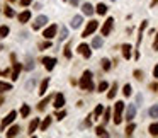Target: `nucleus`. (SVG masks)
Masks as SVG:
<instances>
[{"instance_id":"obj_1","label":"nucleus","mask_w":158,"mask_h":138,"mask_svg":"<svg viewBox=\"0 0 158 138\" xmlns=\"http://www.w3.org/2000/svg\"><path fill=\"white\" fill-rule=\"evenodd\" d=\"M78 85H80V89H83V91H94V84H92V72L90 70H85L83 72V77H82V80L78 82Z\"/></svg>"},{"instance_id":"obj_2","label":"nucleus","mask_w":158,"mask_h":138,"mask_svg":"<svg viewBox=\"0 0 158 138\" xmlns=\"http://www.w3.org/2000/svg\"><path fill=\"white\" fill-rule=\"evenodd\" d=\"M123 109H124V102L123 101H117L114 106V123L116 125H121V121H123Z\"/></svg>"},{"instance_id":"obj_3","label":"nucleus","mask_w":158,"mask_h":138,"mask_svg":"<svg viewBox=\"0 0 158 138\" xmlns=\"http://www.w3.org/2000/svg\"><path fill=\"white\" fill-rule=\"evenodd\" d=\"M99 27V22L97 21H90L89 24H87L85 31H83V34H82V38H89L92 33H95V29Z\"/></svg>"},{"instance_id":"obj_4","label":"nucleus","mask_w":158,"mask_h":138,"mask_svg":"<svg viewBox=\"0 0 158 138\" xmlns=\"http://www.w3.org/2000/svg\"><path fill=\"white\" fill-rule=\"evenodd\" d=\"M15 116H17V112H15V111H10L9 114H7V116L4 118L2 125H0V129H5V128H7V126H9L10 123H12V121L15 119Z\"/></svg>"},{"instance_id":"obj_5","label":"nucleus","mask_w":158,"mask_h":138,"mask_svg":"<svg viewBox=\"0 0 158 138\" xmlns=\"http://www.w3.org/2000/svg\"><path fill=\"white\" fill-rule=\"evenodd\" d=\"M46 22H48V17H46V16H39V17H36V21L32 22V29H34V31L41 29L43 26H46Z\"/></svg>"},{"instance_id":"obj_6","label":"nucleus","mask_w":158,"mask_h":138,"mask_svg":"<svg viewBox=\"0 0 158 138\" xmlns=\"http://www.w3.org/2000/svg\"><path fill=\"white\" fill-rule=\"evenodd\" d=\"M112 26H114V19L109 17L106 22H104V26H102V36H109V34H111Z\"/></svg>"},{"instance_id":"obj_7","label":"nucleus","mask_w":158,"mask_h":138,"mask_svg":"<svg viewBox=\"0 0 158 138\" xmlns=\"http://www.w3.org/2000/svg\"><path fill=\"white\" fill-rule=\"evenodd\" d=\"M10 58H12V61H14V72H12V80H17V78H19V72H21L22 65H21V63H17V61H15V55H12V56H10Z\"/></svg>"},{"instance_id":"obj_8","label":"nucleus","mask_w":158,"mask_h":138,"mask_svg":"<svg viewBox=\"0 0 158 138\" xmlns=\"http://www.w3.org/2000/svg\"><path fill=\"white\" fill-rule=\"evenodd\" d=\"M56 31H58V26H56V24H51V26L44 31L43 36H44L46 39H51V38H55V36H56Z\"/></svg>"},{"instance_id":"obj_9","label":"nucleus","mask_w":158,"mask_h":138,"mask_svg":"<svg viewBox=\"0 0 158 138\" xmlns=\"http://www.w3.org/2000/svg\"><path fill=\"white\" fill-rule=\"evenodd\" d=\"M43 63L46 67V70H53L56 65V58H49V56H44L43 58Z\"/></svg>"},{"instance_id":"obj_10","label":"nucleus","mask_w":158,"mask_h":138,"mask_svg":"<svg viewBox=\"0 0 158 138\" xmlns=\"http://www.w3.org/2000/svg\"><path fill=\"white\" fill-rule=\"evenodd\" d=\"M77 51L82 53V55L85 56V58H90V56H92V51H90V46H89V44H80Z\"/></svg>"},{"instance_id":"obj_11","label":"nucleus","mask_w":158,"mask_h":138,"mask_svg":"<svg viewBox=\"0 0 158 138\" xmlns=\"http://www.w3.org/2000/svg\"><path fill=\"white\" fill-rule=\"evenodd\" d=\"M56 109H60V108H63L65 106V95L63 94H56L55 95V104H53Z\"/></svg>"},{"instance_id":"obj_12","label":"nucleus","mask_w":158,"mask_h":138,"mask_svg":"<svg viewBox=\"0 0 158 138\" xmlns=\"http://www.w3.org/2000/svg\"><path fill=\"white\" fill-rule=\"evenodd\" d=\"M123 55H124V58H126V60H131V44H123Z\"/></svg>"},{"instance_id":"obj_13","label":"nucleus","mask_w":158,"mask_h":138,"mask_svg":"<svg viewBox=\"0 0 158 138\" xmlns=\"http://www.w3.org/2000/svg\"><path fill=\"white\" fill-rule=\"evenodd\" d=\"M134 116H136V106H129L128 111H126V119L131 121Z\"/></svg>"},{"instance_id":"obj_14","label":"nucleus","mask_w":158,"mask_h":138,"mask_svg":"<svg viewBox=\"0 0 158 138\" xmlns=\"http://www.w3.org/2000/svg\"><path fill=\"white\" fill-rule=\"evenodd\" d=\"M29 19H31V12H29V10H24V12L19 14V22H22V24L27 22Z\"/></svg>"},{"instance_id":"obj_15","label":"nucleus","mask_w":158,"mask_h":138,"mask_svg":"<svg viewBox=\"0 0 158 138\" xmlns=\"http://www.w3.org/2000/svg\"><path fill=\"white\" fill-rule=\"evenodd\" d=\"M146 26H148V22H141V26H140V33H138V46L141 44V39H143V31L146 29Z\"/></svg>"},{"instance_id":"obj_16","label":"nucleus","mask_w":158,"mask_h":138,"mask_svg":"<svg viewBox=\"0 0 158 138\" xmlns=\"http://www.w3.org/2000/svg\"><path fill=\"white\" fill-rule=\"evenodd\" d=\"M82 10H83V14H85V16H92V14L95 12V10H94V7H92V4H83Z\"/></svg>"},{"instance_id":"obj_17","label":"nucleus","mask_w":158,"mask_h":138,"mask_svg":"<svg viewBox=\"0 0 158 138\" xmlns=\"http://www.w3.org/2000/svg\"><path fill=\"white\" fill-rule=\"evenodd\" d=\"M48 85H49V78H44L43 82H41V87H39V94H41V95H43V94H46Z\"/></svg>"},{"instance_id":"obj_18","label":"nucleus","mask_w":158,"mask_h":138,"mask_svg":"<svg viewBox=\"0 0 158 138\" xmlns=\"http://www.w3.org/2000/svg\"><path fill=\"white\" fill-rule=\"evenodd\" d=\"M38 126H39V119L36 118V119H32V121H31V125H29V135H32V133H34L36 129H38Z\"/></svg>"},{"instance_id":"obj_19","label":"nucleus","mask_w":158,"mask_h":138,"mask_svg":"<svg viewBox=\"0 0 158 138\" xmlns=\"http://www.w3.org/2000/svg\"><path fill=\"white\" fill-rule=\"evenodd\" d=\"M82 26V16H75V17L72 19V27L73 29H77V27Z\"/></svg>"},{"instance_id":"obj_20","label":"nucleus","mask_w":158,"mask_h":138,"mask_svg":"<svg viewBox=\"0 0 158 138\" xmlns=\"http://www.w3.org/2000/svg\"><path fill=\"white\" fill-rule=\"evenodd\" d=\"M49 101H51V95H49V97H46V99H43V101H41V102L38 104V109H39V111H44V109H46V106L49 104Z\"/></svg>"},{"instance_id":"obj_21","label":"nucleus","mask_w":158,"mask_h":138,"mask_svg":"<svg viewBox=\"0 0 158 138\" xmlns=\"http://www.w3.org/2000/svg\"><path fill=\"white\" fill-rule=\"evenodd\" d=\"M148 131H150V135H153V136H158V123H153V125H150Z\"/></svg>"},{"instance_id":"obj_22","label":"nucleus","mask_w":158,"mask_h":138,"mask_svg":"<svg viewBox=\"0 0 158 138\" xmlns=\"http://www.w3.org/2000/svg\"><path fill=\"white\" fill-rule=\"evenodd\" d=\"M116 92H117V84H112L111 91L107 92V97H109V99H114V97H116Z\"/></svg>"},{"instance_id":"obj_23","label":"nucleus","mask_w":158,"mask_h":138,"mask_svg":"<svg viewBox=\"0 0 158 138\" xmlns=\"http://www.w3.org/2000/svg\"><path fill=\"white\" fill-rule=\"evenodd\" d=\"M19 131H21V128H19V126H12V128L7 131V136H17Z\"/></svg>"},{"instance_id":"obj_24","label":"nucleus","mask_w":158,"mask_h":138,"mask_svg":"<svg viewBox=\"0 0 158 138\" xmlns=\"http://www.w3.org/2000/svg\"><path fill=\"white\" fill-rule=\"evenodd\" d=\"M7 91H12V85L7 82H2L0 80V92H7Z\"/></svg>"},{"instance_id":"obj_25","label":"nucleus","mask_w":158,"mask_h":138,"mask_svg":"<svg viewBox=\"0 0 158 138\" xmlns=\"http://www.w3.org/2000/svg\"><path fill=\"white\" fill-rule=\"evenodd\" d=\"M102 43H104V41H102L100 36H97V38L92 39V46H94V48H100V46H102Z\"/></svg>"},{"instance_id":"obj_26","label":"nucleus","mask_w":158,"mask_h":138,"mask_svg":"<svg viewBox=\"0 0 158 138\" xmlns=\"http://www.w3.org/2000/svg\"><path fill=\"white\" fill-rule=\"evenodd\" d=\"M29 112H31V108L27 106V104H24V106L21 108V114H22V118H27V116H29Z\"/></svg>"},{"instance_id":"obj_27","label":"nucleus","mask_w":158,"mask_h":138,"mask_svg":"<svg viewBox=\"0 0 158 138\" xmlns=\"http://www.w3.org/2000/svg\"><path fill=\"white\" fill-rule=\"evenodd\" d=\"M49 125H51V118L48 116L46 119H44L43 123H41V129H43V131H46V129L49 128Z\"/></svg>"},{"instance_id":"obj_28","label":"nucleus","mask_w":158,"mask_h":138,"mask_svg":"<svg viewBox=\"0 0 158 138\" xmlns=\"http://www.w3.org/2000/svg\"><path fill=\"white\" fill-rule=\"evenodd\" d=\"M97 14H100V16H104V14L107 12V5H104V4H99L97 5V10H95Z\"/></svg>"},{"instance_id":"obj_29","label":"nucleus","mask_w":158,"mask_h":138,"mask_svg":"<svg viewBox=\"0 0 158 138\" xmlns=\"http://www.w3.org/2000/svg\"><path fill=\"white\" fill-rule=\"evenodd\" d=\"M134 128H136V125H134V123H131V121H129L128 128H126V135H128V136H131V135H133V131H134Z\"/></svg>"},{"instance_id":"obj_30","label":"nucleus","mask_w":158,"mask_h":138,"mask_svg":"<svg viewBox=\"0 0 158 138\" xmlns=\"http://www.w3.org/2000/svg\"><path fill=\"white\" fill-rule=\"evenodd\" d=\"M95 133H97V136H109V135H107V131L104 129V126H99V128L95 129Z\"/></svg>"},{"instance_id":"obj_31","label":"nucleus","mask_w":158,"mask_h":138,"mask_svg":"<svg viewBox=\"0 0 158 138\" xmlns=\"http://www.w3.org/2000/svg\"><path fill=\"white\" fill-rule=\"evenodd\" d=\"M66 38H68V29H66V27H61L60 29V39L63 41V39H66Z\"/></svg>"},{"instance_id":"obj_32","label":"nucleus","mask_w":158,"mask_h":138,"mask_svg":"<svg viewBox=\"0 0 158 138\" xmlns=\"http://www.w3.org/2000/svg\"><path fill=\"white\" fill-rule=\"evenodd\" d=\"M150 116L158 118V106H151V108H150Z\"/></svg>"},{"instance_id":"obj_33","label":"nucleus","mask_w":158,"mask_h":138,"mask_svg":"<svg viewBox=\"0 0 158 138\" xmlns=\"http://www.w3.org/2000/svg\"><path fill=\"white\" fill-rule=\"evenodd\" d=\"M109 89V84L106 82V80H102V82L99 84V92H104V91H107Z\"/></svg>"},{"instance_id":"obj_34","label":"nucleus","mask_w":158,"mask_h":138,"mask_svg":"<svg viewBox=\"0 0 158 138\" xmlns=\"http://www.w3.org/2000/svg\"><path fill=\"white\" fill-rule=\"evenodd\" d=\"M100 63H102V68L106 70V72H107V70H111V61L107 60V58H104V60L100 61Z\"/></svg>"},{"instance_id":"obj_35","label":"nucleus","mask_w":158,"mask_h":138,"mask_svg":"<svg viewBox=\"0 0 158 138\" xmlns=\"http://www.w3.org/2000/svg\"><path fill=\"white\" fill-rule=\"evenodd\" d=\"M102 111H104V106H102V104H99V106H97V108H95V111H94V116H100V114H102Z\"/></svg>"},{"instance_id":"obj_36","label":"nucleus","mask_w":158,"mask_h":138,"mask_svg":"<svg viewBox=\"0 0 158 138\" xmlns=\"http://www.w3.org/2000/svg\"><path fill=\"white\" fill-rule=\"evenodd\" d=\"M123 94L126 95V97H129V95H131V85H129V84H126V85H124V89H123Z\"/></svg>"},{"instance_id":"obj_37","label":"nucleus","mask_w":158,"mask_h":138,"mask_svg":"<svg viewBox=\"0 0 158 138\" xmlns=\"http://www.w3.org/2000/svg\"><path fill=\"white\" fill-rule=\"evenodd\" d=\"M34 68V61L31 60V56H27V61H26V70H32Z\"/></svg>"},{"instance_id":"obj_38","label":"nucleus","mask_w":158,"mask_h":138,"mask_svg":"<svg viewBox=\"0 0 158 138\" xmlns=\"http://www.w3.org/2000/svg\"><path fill=\"white\" fill-rule=\"evenodd\" d=\"M7 34H9V27H7V26H2V27H0V38H5Z\"/></svg>"},{"instance_id":"obj_39","label":"nucleus","mask_w":158,"mask_h":138,"mask_svg":"<svg viewBox=\"0 0 158 138\" xmlns=\"http://www.w3.org/2000/svg\"><path fill=\"white\" fill-rule=\"evenodd\" d=\"M72 48H70V43L65 46V58H72V51H70Z\"/></svg>"},{"instance_id":"obj_40","label":"nucleus","mask_w":158,"mask_h":138,"mask_svg":"<svg viewBox=\"0 0 158 138\" xmlns=\"http://www.w3.org/2000/svg\"><path fill=\"white\" fill-rule=\"evenodd\" d=\"M5 16H7V17H14V10L10 9V7H5Z\"/></svg>"},{"instance_id":"obj_41","label":"nucleus","mask_w":158,"mask_h":138,"mask_svg":"<svg viewBox=\"0 0 158 138\" xmlns=\"http://www.w3.org/2000/svg\"><path fill=\"white\" fill-rule=\"evenodd\" d=\"M134 77H136L138 80H143V72H141V70H134Z\"/></svg>"},{"instance_id":"obj_42","label":"nucleus","mask_w":158,"mask_h":138,"mask_svg":"<svg viewBox=\"0 0 158 138\" xmlns=\"http://www.w3.org/2000/svg\"><path fill=\"white\" fill-rule=\"evenodd\" d=\"M34 84H36V80H34V78H31L29 82H27L26 89H27V91H31V89H32V87H34Z\"/></svg>"},{"instance_id":"obj_43","label":"nucleus","mask_w":158,"mask_h":138,"mask_svg":"<svg viewBox=\"0 0 158 138\" xmlns=\"http://www.w3.org/2000/svg\"><path fill=\"white\" fill-rule=\"evenodd\" d=\"M109 119H111V111L107 109V111H106V114H104V125H106V123H107Z\"/></svg>"},{"instance_id":"obj_44","label":"nucleus","mask_w":158,"mask_h":138,"mask_svg":"<svg viewBox=\"0 0 158 138\" xmlns=\"http://www.w3.org/2000/svg\"><path fill=\"white\" fill-rule=\"evenodd\" d=\"M55 116L58 118V119H63V118L66 116V112H65V111H58V112H56V114H55Z\"/></svg>"},{"instance_id":"obj_45","label":"nucleus","mask_w":158,"mask_h":138,"mask_svg":"<svg viewBox=\"0 0 158 138\" xmlns=\"http://www.w3.org/2000/svg\"><path fill=\"white\" fill-rule=\"evenodd\" d=\"M51 46V43H49V41H46V43H41L39 44V48H41V50H46V48H49Z\"/></svg>"},{"instance_id":"obj_46","label":"nucleus","mask_w":158,"mask_h":138,"mask_svg":"<svg viewBox=\"0 0 158 138\" xmlns=\"http://www.w3.org/2000/svg\"><path fill=\"white\" fill-rule=\"evenodd\" d=\"M31 2H32V0H21V5H22V7H27Z\"/></svg>"},{"instance_id":"obj_47","label":"nucleus","mask_w":158,"mask_h":138,"mask_svg":"<svg viewBox=\"0 0 158 138\" xmlns=\"http://www.w3.org/2000/svg\"><path fill=\"white\" fill-rule=\"evenodd\" d=\"M153 77H156V78H158V65L153 68Z\"/></svg>"},{"instance_id":"obj_48","label":"nucleus","mask_w":158,"mask_h":138,"mask_svg":"<svg viewBox=\"0 0 158 138\" xmlns=\"http://www.w3.org/2000/svg\"><path fill=\"white\" fill-rule=\"evenodd\" d=\"M153 50H158V36L155 38V43H153Z\"/></svg>"},{"instance_id":"obj_49","label":"nucleus","mask_w":158,"mask_h":138,"mask_svg":"<svg viewBox=\"0 0 158 138\" xmlns=\"http://www.w3.org/2000/svg\"><path fill=\"white\" fill-rule=\"evenodd\" d=\"M80 2H82V0H70V4H72V5H78Z\"/></svg>"},{"instance_id":"obj_50","label":"nucleus","mask_w":158,"mask_h":138,"mask_svg":"<svg viewBox=\"0 0 158 138\" xmlns=\"http://www.w3.org/2000/svg\"><path fill=\"white\" fill-rule=\"evenodd\" d=\"M90 125H92V119H90V116H89V118L85 119V126H90Z\"/></svg>"},{"instance_id":"obj_51","label":"nucleus","mask_w":158,"mask_h":138,"mask_svg":"<svg viewBox=\"0 0 158 138\" xmlns=\"http://www.w3.org/2000/svg\"><path fill=\"white\" fill-rule=\"evenodd\" d=\"M156 87H158L156 84H151V85H150V89H151V91H156Z\"/></svg>"},{"instance_id":"obj_52","label":"nucleus","mask_w":158,"mask_h":138,"mask_svg":"<svg viewBox=\"0 0 158 138\" xmlns=\"http://www.w3.org/2000/svg\"><path fill=\"white\" fill-rule=\"evenodd\" d=\"M2 102H4V97H0V106H2Z\"/></svg>"},{"instance_id":"obj_53","label":"nucleus","mask_w":158,"mask_h":138,"mask_svg":"<svg viewBox=\"0 0 158 138\" xmlns=\"http://www.w3.org/2000/svg\"><path fill=\"white\" fill-rule=\"evenodd\" d=\"M156 2H158V0H153V2H151V5H155V4H156Z\"/></svg>"},{"instance_id":"obj_54","label":"nucleus","mask_w":158,"mask_h":138,"mask_svg":"<svg viewBox=\"0 0 158 138\" xmlns=\"http://www.w3.org/2000/svg\"><path fill=\"white\" fill-rule=\"evenodd\" d=\"M9 2H15V0H9Z\"/></svg>"},{"instance_id":"obj_55","label":"nucleus","mask_w":158,"mask_h":138,"mask_svg":"<svg viewBox=\"0 0 158 138\" xmlns=\"http://www.w3.org/2000/svg\"><path fill=\"white\" fill-rule=\"evenodd\" d=\"M112 2H116V0H112Z\"/></svg>"}]
</instances>
